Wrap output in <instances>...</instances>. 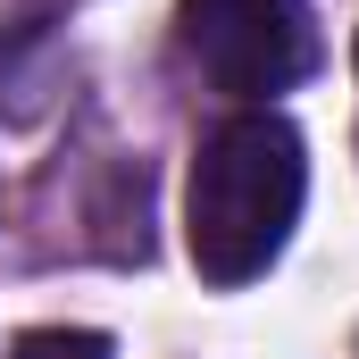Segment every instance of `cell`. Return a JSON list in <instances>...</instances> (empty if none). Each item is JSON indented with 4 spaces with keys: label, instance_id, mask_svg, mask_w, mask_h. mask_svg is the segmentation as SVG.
Here are the masks:
<instances>
[{
    "label": "cell",
    "instance_id": "obj_1",
    "mask_svg": "<svg viewBox=\"0 0 359 359\" xmlns=\"http://www.w3.org/2000/svg\"><path fill=\"white\" fill-rule=\"evenodd\" d=\"M301 192H309V159H301V134L276 117V109H243L226 117L184 184V243H192V268L209 284H251L276 268V251L292 243V217H301Z\"/></svg>",
    "mask_w": 359,
    "mask_h": 359
},
{
    "label": "cell",
    "instance_id": "obj_2",
    "mask_svg": "<svg viewBox=\"0 0 359 359\" xmlns=\"http://www.w3.org/2000/svg\"><path fill=\"white\" fill-rule=\"evenodd\" d=\"M176 17H184V50L201 59V76L234 100L292 92L318 67L309 0H184Z\"/></svg>",
    "mask_w": 359,
    "mask_h": 359
},
{
    "label": "cell",
    "instance_id": "obj_3",
    "mask_svg": "<svg viewBox=\"0 0 359 359\" xmlns=\"http://www.w3.org/2000/svg\"><path fill=\"white\" fill-rule=\"evenodd\" d=\"M8 359H109V343L84 334V326H42V334H25Z\"/></svg>",
    "mask_w": 359,
    "mask_h": 359
}]
</instances>
